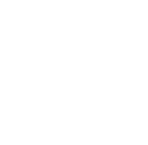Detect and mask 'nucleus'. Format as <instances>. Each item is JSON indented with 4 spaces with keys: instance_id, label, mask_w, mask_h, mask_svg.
<instances>
[]
</instances>
